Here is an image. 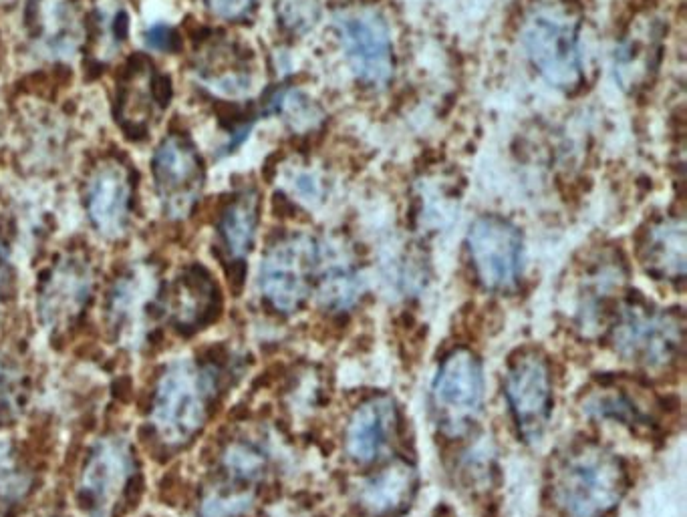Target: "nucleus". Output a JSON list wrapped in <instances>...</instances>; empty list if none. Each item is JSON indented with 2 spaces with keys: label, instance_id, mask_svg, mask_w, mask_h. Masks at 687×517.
<instances>
[{
  "label": "nucleus",
  "instance_id": "obj_11",
  "mask_svg": "<svg viewBox=\"0 0 687 517\" xmlns=\"http://www.w3.org/2000/svg\"><path fill=\"white\" fill-rule=\"evenodd\" d=\"M468 252L478 280L490 290H510L524 268L520 230L498 216L478 218L468 230Z\"/></svg>",
  "mask_w": 687,
  "mask_h": 517
},
{
  "label": "nucleus",
  "instance_id": "obj_3",
  "mask_svg": "<svg viewBox=\"0 0 687 517\" xmlns=\"http://www.w3.org/2000/svg\"><path fill=\"white\" fill-rule=\"evenodd\" d=\"M133 447L119 435H109L97 441L87 457L77 479L75 497L87 517H115L119 507H131L144 493V477L140 475Z\"/></svg>",
  "mask_w": 687,
  "mask_h": 517
},
{
  "label": "nucleus",
  "instance_id": "obj_5",
  "mask_svg": "<svg viewBox=\"0 0 687 517\" xmlns=\"http://www.w3.org/2000/svg\"><path fill=\"white\" fill-rule=\"evenodd\" d=\"M319 260L321 248L307 234L293 232L272 240L258 272L264 300L281 314L297 312L317 282Z\"/></svg>",
  "mask_w": 687,
  "mask_h": 517
},
{
  "label": "nucleus",
  "instance_id": "obj_16",
  "mask_svg": "<svg viewBox=\"0 0 687 517\" xmlns=\"http://www.w3.org/2000/svg\"><path fill=\"white\" fill-rule=\"evenodd\" d=\"M434 399L448 425H462L476 415L484 399V375L472 353L456 351L442 363L434 383Z\"/></svg>",
  "mask_w": 687,
  "mask_h": 517
},
{
  "label": "nucleus",
  "instance_id": "obj_24",
  "mask_svg": "<svg viewBox=\"0 0 687 517\" xmlns=\"http://www.w3.org/2000/svg\"><path fill=\"white\" fill-rule=\"evenodd\" d=\"M129 35V15L121 0H97L89 19V57L97 65L111 63Z\"/></svg>",
  "mask_w": 687,
  "mask_h": 517
},
{
  "label": "nucleus",
  "instance_id": "obj_1",
  "mask_svg": "<svg viewBox=\"0 0 687 517\" xmlns=\"http://www.w3.org/2000/svg\"><path fill=\"white\" fill-rule=\"evenodd\" d=\"M222 389V369L212 361L174 359L154 383L148 429L168 451L188 449L206 429Z\"/></svg>",
  "mask_w": 687,
  "mask_h": 517
},
{
  "label": "nucleus",
  "instance_id": "obj_30",
  "mask_svg": "<svg viewBox=\"0 0 687 517\" xmlns=\"http://www.w3.org/2000/svg\"><path fill=\"white\" fill-rule=\"evenodd\" d=\"M206 9L220 21L244 23L256 9V0H204Z\"/></svg>",
  "mask_w": 687,
  "mask_h": 517
},
{
  "label": "nucleus",
  "instance_id": "obj_26",
  "mask_svg": "<svg viewBox=\"0 0 687 517\" xmlns=\"http://www.w3.org/2000/svg\"><path fill=\"white\" fill-rule=\"evenodd\" d=\"M29 399V377L21 363L0 353V429L19 421Z\"/></svg>",
  "mask_w": 687,
  "mask_h": 517
},
{
  "label": "nucleus",
  "instance_id": "obj_28",
  "mask_svg": "<svg viewBox=\"0 0 687 517\" xmlns=\"http://www.w3.org/2000/svg\"><path fill=\"white\" fill-rule=\"evenodd\" d=\"M254 495L250 489L234 487L228 483L212 485L200 499V517H238L250 509Z\"/></svg>",
  "mask_w": 687,
  "mask_h": 517
},
{
  "label": "nucleus",
  "instance_id": "obj_22",
  "mask_svg": "<svg viewBox=\"0 0 687 517\" xmlns=\"http://www.w3.org/2000/svg\"><path fill=\"white\" fill-rule=\"evenodd\" d=\"M35 487L33 459L11 439H0V517H15L33 497Z\"/></svg>",
  "mask_w": 687,
  "mask_h": 517
},
{
  "label": "nucleus",
  "instance_id": "obj_2",
  "mask_svg": "<svg viewBox=\"0 0 687 517\" xmlns=\"http://www.w3.org/2000/svg\"><path fill=\"white\" fill-rule=\"evenodd\" d=\"M526 57L557 89H577L583 81L581 19L563 0H540L524 17L520 33Z\"/></svg>",
  "mask_w": 687,
  "mask_h": 517
},
{
  "label": "nucleus",
  "instance_id": "obj_25",
  "mask_svg": "<svg viewBox=\"0 0 687 517\" xmlns=\"http://www.w3.org/2000/svg\"><path fill=\"white\" fill-rule=\"evenodd\" d=\"M268 467V457L264 449L248 439H234L226 443L220 453V471L224 475L222 483L250 489L264 477Z\"/></svg>",
  "mask_w": 687,
  "mask_h": 517
},
{
  "label": "nucleus",
  "instance_id": "obj_21",
  "mask_svg": "<svg viewBox=\"0 0 687 517\" xmlns=\"http://www.w3.org/2000/svg\"><path fill=\"white\" fill-rule=\"evenodd\" d=\"M196 73L210 91L224 97H238L250 87L248 61L236 45L224 41L212 43L200 53Z\"/></svg>",
  "mask_w": 687,
  "mask_h": 517
},
{
  "label": "nucleus",
  "instance_id": "obj_9",
  "mask_svg": "<svg viewBox=\"0 0 687 517\" xmlns=\"http://www.w3.org/2000/svg\"><path fill=\"white\" fill-rule=\"evenodd\" d=\"M95 274L81 252L59 256L39 282L37 312L47 330L67 332L77 326L93 296Z\"/></svg>",
  "mask_w": 687,
  "mask_h": 517
},
{
  "label": "nucleus",
  "instance_id": "obj_14",
  "mask_svg": "<svg viewBox=\"0 0 687 517\" xmlns=\"http://www.w3.org/2000/svg\"><path fill=\"white\" fill-rule=\"evenodd\" d=\"M506 395L522 437L538 439L553 409V385L546 363L538 355L514 361L506 377Z\"/></svg>",
  "mask_w": 687,
  "mask_h": 517
},
{
  "label": "nucleus",
  "instance_id": "obj_31",
  "mask_svg": "<svg viewBox=\"0 0 687 517\" xmlns=\"http://www.w3.org/2000/svg\"><path fill=\"white\" fill-rule=\"evenodd\" d=\"M297 176H293L291 180V188L293 192L303 198L305 202H317L321 200L323 196V184H321V178L319 176H313V171L309 169H301V171H295Z\"/></svg>",
  "mask_w": 687,
  "mask_h": 517
},
{
  "label": "nucleus",
  "instance_id": "obj_7",
  "mask_svg": "<svg viewBox=\"0 0 687 517\" xmlns=\"http://www.w3.org/2000/svg\"><path fill=\"white\" fill-rule=\"evenodd\" d=\"M152 174L166 218L172 222L188 220L204 192L206 169L186 133L172 131L160 141L152 159Z\"/></svg>",
  "mask_w": 687,
  "mask_h": 517
},
{
  "label": "nucleus",
  "instance_id": "obj_17",
  "mask_svg": "<svg viewBox=\"0 0 687 517\" xmlns=\"http://www.w3.org/2000/svg\"><path fill=\"white\" fill-rule=\"evenodd\" d=\"M29 31L33 41L53 57H71L81 43V17L77 0H31Z\"/></svg>",
  "mask_w": 687,
  "mask_h": 517
},
{
  "label": "nucleus",
  "instance_id": "obj_20",
  "mask_svg": "<svg viewBox=\"0 0 687 517\" xmlns=\"http://www.w3.org/2000/svg\"><path fill=\"white\" fill-rule=\"evenodd\" d=\"M643 266L659 278L681 280L685 274V226L681 220H659L639 240Z\"/></svg>",
  "mask_w": 687,
  "mask_h": 517
},
{
  "label": "nucleus",
  "instance_id": "obj_18",
  "mask_svg": "<svg viewBox=\"0 0 687 517\" xmlns=\"http://www.w3.org/2000/svg\"><path fill=\"white\" fill-rule=\"evenodd\" d=\"M260 222V196L254 188L236 192L216 222L218 248L232 268H242L254 248Z\"/></svg>",
  "mask_w": 687,
  "mask_h": 517
},
{
  "label": "nucleus",
  "instance_id": "obj_4",
  "mask_svg": "<svg viewBox=\"0 0 687 517\" xmlns=\"http://www.w3.org/2000/svg\"><path fill=\"white\" fill-rule=\"evenodd\" d=\"M164 282L150 262H133L117 274L105 300V320L125 347H142L164 318Z\"/></svg>",
  "mask_w": 687,
  "mask_h": 517
},
{
  "label": "nucleus",
  "instance_id": "obj_12",
  "mask_svg": "<svg viewBox=\"0 0 687 517\" xmlns=\"http://www.w3.org/2000/svg\"><path fill=\"white\" fill-rule=\"evenodd\" d=\"M613 344L631 363L659 369L673 361L679 349L681 322L673 314L629 304L619 314Z\"/></svg>",
  "mask_w": 687,
  "mask_h": 517
},
{
  "label": "nucleus",
  "instance_id": "obj_29",
  "mask_svg": "<svg viewBox=\"0 0 687 517\" xmlns=\"http://www.w3.org/2000/svg\"><path fill=\"white\" fill-rule=\"evenodd\" d=\"M277 13L283 29L305 35L319 21V3L317 0H279Z\"/></svg>",
  "mask_w": 687,
  "mask_h": 517
},
{
  "label": "nucleus",
  "instance_id": "obj_10",
  "mask_svg": "<svg viewBox=\"0 0 687 517\" xmlns=\"http://www.w3.org/2000/svg\"><path fill=\"white\" fill-rule=\"evenodd\" d=\"M133 174L119 157L99 159L83 188V206L93 230L109 240H121L133 216Z\"/></svg>",
  "mask_w": 687,
  "mask_h": 517
},
{
  "label": "nucleus",
  "instance_id": "obj_32",
  "mask_svg": "<svg viewBox=\"0 0 687 517\" xmlns=\"http://www.w3.org/2000/svg\"><path fill=\"white\" fill-rule=\"evenodd\" d=\"M15 288V274H13V264H11V250L5 240V236L0 234V302H5Z\"/></svg>",
  "mask_w": 687,
  "mask_h": 517
},
{
  "label": "nucleus",
  "instance_id": "obj_8",
  "mask_svg": "<svg viewBox=\"0 0 687 517\" xmlns=\"http://www.w3.org/2000/svg\"><path fill=\"white\" fill-rule=\"evenodd\" d=\"M335 27L353 75L365 87H387L395 55L383 15L371 7H347L335 15Z\"/></svg>",
  "mask_w": 687,
  "mask_h": 517
},
{
  "label": "nucleus",
  "instance_id": "obj_27",
  "mask_svg": "<svg viewBox=\"0 0 687 517\" xmlns=\"http://www.w3.org/2000/svg\"><path fill=\"white\" fill-rule=\"evenodd\" d=\"M321 262L327 264L319 278V296L321 300L331 308V310H345L353 306L359 298L361 292V280L359 274L349 266L347 262L335 260V262H325L321 254Z\"/></svg>",
  "mask_w": 687,
  "mask_h": 517
},
{
  "label": "nucleus",
  "instance_id": "obj_13",
  "mask_svg": "<svg viewBox=\"0 0 687 517\" xmlns=\"http://www.w3.org/2000/svg\"><path fill=\"white\" fill-rule=\"evenodd\" d=\"M172 85L146 57H135L115 87L113 113L119 127L133 139H142L166 111Z\"/></svg>",
  "mask_w": 687,
  "mask_h": 517
},
{
  "label": "nucleus",
  "instance_id": "obj_23",
  "mask_svg": "<svg viewBox=\"0 0 687 517\" xmlns=\"http://www.w3.org/2000/svg\"><path fill=\"white\" fill-rule=\"evenodd\" d=\"M416 493V471L411 465L397 461L371 477L361 493V505L375 515L395 513L411 501Z\"/></svg>",
  "mask_w": 687,
  "mask_h": 517
},
{
  "label": "nucleus",
  "instance_id": "obj_33",
  "mask_svg": "<svg viewBox=\"0 0 687 517\" xmlns=\"http://www.w3.org/2000/svg\"><path fill=\"white\" fill-rule=\"evenodd\" d=\"M178 33L168 27V25H154L146 31V43L154 49V51H162V53H170L178 49Z\"/></svg>",
  "mask_w": 687,
  "mask_h": 517
},
{
  "label": "nucleus",
  "instance_id": "obj_6",
  "mask_svg": "<svg viewBox=\"0 0 687 517\" xmlns=\"http://www.w3.org/2000/svg\"><path fill=\"white\" fill-rule=\"evenodd\" d=\"M623 491L621 463L599 447L575 451L557 473V501L569 517H599L617 505Z\"/></svg>",
  "mask_w": 687,
  "mask_h": 517
},
{
  "label": "nucleus",
  "instance_id": "obj_15",
  "mask_svg": "<svg viewBox=\"0 0 687 517\" xmlns=\"http://www.w3.org/2000/svg\"><path fill=\"white\" fill-rule=\"evenodd\" d=\"M222 294L214 276L202 266L184 268L170 288H164V314L178 332L194 334L220 312Z\"/></svg>",
  "mask_w": 687,
  "mask_h": 517
},
{
  "label": "nucleus",
  "instance_id": "obj_19",
  "mask_svg": "<svg viewBox=\"0 0 687 517\" xmlns=\"http://www.w3.org/2000/svg\"><path fill=\"white\" fill-rule=\"evenodd\" d=\"M397 425L395 403L387 397L365 401L347 425V453L359 463H371L389 443Z\"/></svg>",
  "mask_w": 687,
  "mask_h": 517
}]
</instances>
